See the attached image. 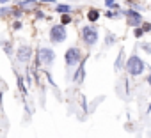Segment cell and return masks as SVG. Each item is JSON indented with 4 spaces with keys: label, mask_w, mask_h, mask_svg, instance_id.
Masks as SVG:
<instances>
[{
    "label": "cell",
    "mask_w": 151,
    "mask_h": 138,
    "mask_svg": "<svg viewBox=\"0 0 151 138\" xmlns=\"http://www.w3.org/2000/svg\"><path fill=\"white\" fill-rule=\"evenodd\" d=\"M126 71H128V75L130 76H140L144 71H146V65H144V62H142V58L139 57V55H130V58L126 60Z\"/></svg>",
    "instance_id": "obj_1"
},
{
    "label": "cell",
    "mask_w": 151,
    "mask_h": 138,
    "mask_svg": "<svg viewBox=\"0 0 151 138\" xmlns=\"http://www.w3.org/2000/svg\"><path fill=\"white\" fill-rule=\"evenodd\" d=\"M64 62H66L68 69L78 65L82 62V51H80V48L78 46H69L66 50V53H64Z\"/></svg>",
    "instance_id": "obj_2"
},
{
    "label": "cell",
    "mask_w": 151,
    "mask_h": 138,
    "mask_svg": "<svg viewBox=\"0 0 151 138\" xmlns=\"http://www.w3.org/2000/svg\"><path fill=\"white\" fill-rule=\"evenodd\" d=\"M82 39L87 46H94L100 39V32H98V27L94 25H86L82 27Z\"/></svg>",
    "instance_id": "obj_3"
},
{
    "label": "cell",
    "mask_w": 151,
    "mask_h": 138,
    "mask_svg": "<svg viewBox=\"0 0 151 138\" xmlns=\"http://www.w3.org/2000/svg\"><path fill=\"white\" fill-rule=\"evenodd\" d=\"M66 37H68V32H66V27L64 25H53V27H50V41L52 43H62V41H66Z\"/></svg>",
    "instance_id": "obj_4"
},
{
    "label": "cell",
    "mask_w": 151,
    "mask_h": 138,
    "mask_svg": "<svg viewBox=\"0 0 151 138\" xmlns=\"http://www.w3.org/2000/svg\"><path fill=\"white\" fill-rule=\"evenodd\" d=\"M124 16H126V23H128V27H140L142 25V14L140 13H137L135 9H126V11H121Z\"/></svg>",
    "instance_id": "obj_5"
},
{
    "label": "cell",
    "mask_w": 151,
    "mask_h": 138,
    "mask_svg": "<svg viewBox=\"0 0 151 138\" xmlns=\"http://www.w3.org/2000/svg\"><path fill=\"white\" fill-rule=\"evenodd\" d=\"M16 58H18L22 64L30 62V58H32V48H30L29 44H20L18 50H16Z\"/></svg>",
    "instance_id": "obj_6"
},
{
    "label": "cell",
    "mask_w": 151,
    "mask_h": 138,
    "mask_svg": "<svg viewBox=\"0 0 151 138\" xmlns=\"http://www.w3.org/2000/svg\"><path fill=\"white\" fill-rule=\"evenodd\" d=\"M37 57H39L41 64H45V65H52L53 60H55V51H53L52 48H39Z\"/></svg>",
    "instance_id": "obj_7"
},
{
    "label": "cell",
    "mask_w": 151,
    "mask_h": 138,
    "mask_svg": "<svg viewBox=\"0 0 151 138\" xmlns=\"http://www.w3.org/2000/svg\"><path fill=\"white\" fill-rule=\"evenodd\" d=\"M82 80H84V62H80V67L77 69V73L73 76V82H77V83H80Z\"/></svg>",
    "instance_id": "obj_8"
},
{
    "label": "cell",
    "mask_w": 151,
    "mask_h": 138,
    "mask_svg": "<svg viewBox=\"0 0 151 138\" xmlns=\"http://www.w3.org/2000/svg\"><path fill=\"white\" fill-rule=\"evenodd\" d=\"M87 20H89L91 23H96V21L100 20V11H98V9H89V13H87Z\"/></svg>",
    "instance_id": "obj_9"
},
{
    "label": "cell",
    "mask_w": 151,
    "mask_h": 138,
    "mask_svg": "<svg viewBox=\"0 0 151 138\" xmlns=\"http://www.w3.org/2000/svg\"><path fill=\"white\" fill-rule=\"evenodd\" d=\"M36 6H37L36 0H20V7H22V11H23V9H29V7H36Z\"/></svg>",
    "instance_id": "obj_10"
},
{
    "label": "cell",
    "mask_w": 151,
    "mask_h": 138,
    "mask_svg": "<svg viewBox=\"0 0 151 138\" xmlns=\"http://www.w3.org/2000/svg\"><path fill=\"white\" fill-rule=\"evenodd\" d=\"M57 13L68 14V13H71V6H68V4H59V6H57Z\"/></svg>",
    "instance_id": "obj_11"
},
{
    "label": "cell",
    "mask_w": 151,
    "mask_h": 138,
    "mask_svg": "<svg viewBox=\"0 0 151 138\" xmlns=\"http://www.w3.org/2000/svg\"><path fill=\"white\" fill-rule=\"evenodd\" d=\"M123 55H124V51H123V48H121V51H119V55H117V58H116V64H114V69H116V71H119V67L123 65Z\"/></svg>",
    "instance_id": "obj_12"
},
{
    "label": "cell",
    "mask_w": 151,
    "mask_h": 138,
    "mask_svg": "<svg viewBox=\"0 0 151 138\" xmlns=\"http://www.w3.org/2000/svg\"><path fill=\"white\" fill-rule=\"evenodd\" d=\"M69 23H71V14H69V13H68V14H60V25L66 27V25H69Z\"/></svg>",
    "instance_id": "obj_13"
},
{
    "label": "cell",
    "mask_w": 151,
    "mask_h": 138,
    "mask_svg": "<svg viewBox=\"0 0 151 138\" xmlns=\"http://www.w3.org/2000/svg\"><path fill=\"white\" fill-rule=\"evenodd\" d=\"M2 48H4V51H6L7 55H13V44H11L9 41H7V43H4V46H2Z\"/></svg>",
    "instance_id": "obj_14"
},
{
    "label": "cell",
    "mask_w": 151,
    "mask_h": 138,
    "mask_svg": "<svg viewBox=\"0 0 151 138\" xmlns=\"http://www.w3.org/2000/svg\"><path fill=\"white\" fill-rule=\"evenodd\" d=\"M105 6H107V7H110V9H117V7H119L116 0H105Z\"/></svg>",
    "instance_id": "obj_15"
},
{
    "label": "cell",
    "mask_w": 151,
    "mask_h": 138,
    "mask_svg": "<svg viewBox=\"0 0 151 138\" xmlns=\"http://www.w3.org/2000/svg\"><path fill=\"white\" fill-rule=\"evenodd\" d=\"M133 36H135V37H142V36H144L142 27H135V28H133Z\"/></svg>",
    "instance_id": "obj_16"
},
{
    "label": "cell",
    "mask_w": 151,
    "mask_h": 138,
    "mask_svg": "<svg viewBox=\"0 0 151 138\" xmlns=\"http://www.w3.org/2000/svg\"><path fill=\"white\" fill-rule=\"evenodd\" d=\"M18 87H20V90H22L23 94H27V89H25V85H23V78H22V76H18Z\"/></svg>",
    "instance_id": "obj_17"
},
{
    "label": "cell",
    "mask_w": 151,
    "mask_h": 138,
    "mask_svg": "<svg viewBox=\"0 0 151 138\" xmlns=\"http://www.w3.org/2000/svg\"><path fill=\"white\" fill-rule=\"evenodd\" d=\"M13 9L11 7H0V16H4V14H11Z\"/></svg>",
    "instance_id": "obj_18"
},
{
    "label": "cell",
    "mask_w": 151,
    "mask_h": 138,
    "mask_svg": "<svg viewBox=\"0 0 151 138\" xmlns=\"http://www.w3.org/2000/svg\"><path fill=\"white\" fill-rule=\"evenodd\" d=\"M142 30H144V34L151 32V23H142Z\"/></svg>",
    "instance_id": "obj_19"
},
{
    "label": "cell",
    "mask_w": 151,
    "mask_h": 138,
    "mask_svg": "<svg viewBox=\"0 0 151 138\" xmlns=\"http://www.w3.org/2000/svg\"><path fill=\"white\" fill-rule=\"evenodd\" d=\"M45 75H46V78H48V82H50V85H53V87H55V82H53V78H52V75H50L48 71H45Z\"/></svg>",
    "instance_id": "obj_20"
},
{
    "label": "cell",
    "mask_w": 151,
    "mask_h": 138,
    "mask_svg": "<svg viewBox=\"0 0 151 138\" xmlns=\"http://www.w3.org/2000/svg\"><path fill=\"white\" fill-rule=\"evenodd\" d=\"M105 16H107V18H117L119 14H116V13H112V11H107V13H105Z\"/></svg>",
    "instance_id": "obj_21"
},
{
    "label": "cell",
    "mask_w": 151,
    "mask_h": 138,
    "mask_svg": "<svg viewBox=\"0 0 151 138\" xmlns=\"http://www.w3.org/2000/svg\"><path fill=\"white\" fill-rule=\"evenodd\" d=\"M13 28H14V30H20V28H22V21H14V23H13Z\"/></svg>",
    "instance_id": "obj_22"
},
{
    "label": "cell",
    "mask_w": 151,
    "mask_h": 138,
    "mask_svg": "<svg viewBox=\"0 0 151 138\" xmlns=\"http://www.w3.org/2000/svg\"><path fill=\"white\" fill-rule=\"evenodd\" d=\"M142 48H144V51H149L151 53V44H142Z\"/></svg>",
    "instance_id": "obj_23"
},
{
    "label": "cell",
    "mask_w": 151,
    "mask_h": 138,
    "mask_svg": "<svg viewBox=\"0 0 151 138\" xmlns=\"http://www.w3.org/2000/svg\"><path fill=\"white\" fill-rule=\"evenodd\" d=\"M13 13H14V16H16V18H20V16H22V14H23V13H22V11H13Z\"/></svg>",
    "instance_id": "obj_24"
},
{
    "label": "cell",
    "mask_w": 151,
    "mask_h": 138,
    "mask_svg": "<svg viewBox=\"0 0 151 138\" xmlns=\"http://www.w3.org/2000/svg\"><path fill=\"white\" fill-rule=\"evenodd\" d=\"M36 16H37L39 20H41V18H45V14H43V11H37V14H36Z\"/></svg>",
    "instance_id": "obj_25"
},
{
    "label": "cell",
    "mask_w": 151,
    "mask_h": 138,
    "mask_svg": "<svg viewBox=\"0 0 151 138\" xmlns=\"http://www.w3.org/2000/svg\"><path fill=\"white\" fill-rule=\"evenodd\" d=\"M2 4H9V0H0V6Z\"/></svg>",
    "instance_id": "obj_26"
},
{
    "label": "cell",
    "mask_w": 151,
    "mask_h": 138,
    "mask_svg": "<svg viewBox=\"0 0 151 138\" xmlns=\"http://www.w3.org/2000/svg\"><path fill=\"white\" fill-rule=\"evenodd\" d=\"M41 2H53V0H41Z\"/></svg>",
    "instance_id": "obj_27"
}]
</instances>
